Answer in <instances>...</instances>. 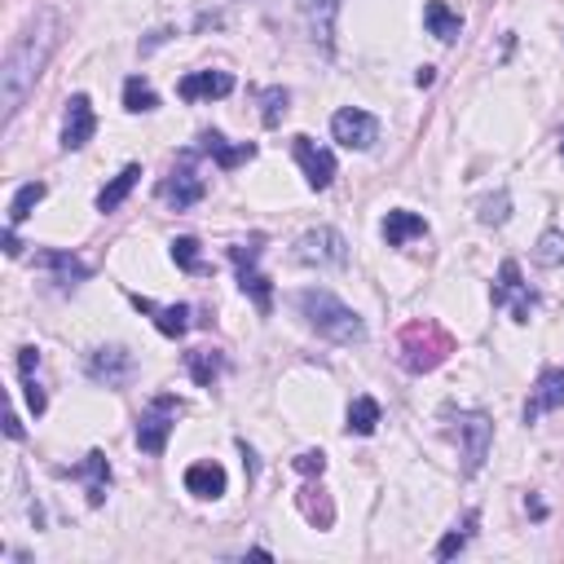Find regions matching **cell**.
<instances>
[{"mask_svg":"<svg viewBox=\"0 0 564 564\" xmlns=\"http://www.w3.org/2000/svg\"><path fill=\"white\" fill-rule=\"evenodd\" d=\"M62 35H66L62 13L57 9H35L22 22V31L9 40V53H4V66H0V106H4V119H13L22 110V101L31 97L35 79L53 62Z\"/></svg>","mask_w":564,"mask_h":564,"instance_id":"obj_1","label":"cell"},{"mask_svg":"<svg viewBox=\"0 0 564 564\" xmlns=\"http://www.w3.org/2000/svg\"><path fill=\"white\" fill-rule=\"evenodd\" d=\"M295 308H300V317L308 322V330H317V335L330 339V344H361V339H366V322H361L339 295H330L326 286L300 291V295H295Z\"/></svg>","mask_w":564,"mask_h":564,"instance_id":"obj_2","label":"cell"},{"mask_svg":"<svg viewBox=\"0 0 564 564\" xmlns=\"http://www.w3.org/2000/svg\"><path fill=\"white\" fill-rule=\"evenodd\" d=\"M445 352H449V335L441 326H432V322H419V326H410L401 335V361L410 370H432V366L445 361Z\"/></svg>","mask_w":564,"mask_h":564,"instance_id":"obj_3","label":"cell"},{"mask_svg":"<svg viewBox=\"0 0 564 564\" xmlns=\"http://www.w3.org/2000/svg\"><path fill=\"white\" fill-rule=\"evenodd\" d=\"M454 436H458V445H463V476H476L480 463L489 458V445H494V423H489V414L463 410V414L454 419Z\"/></svg>","mask_w":564,"mask_h":564,"instance_id":"obj_4","label":"cell"},{"mask_svg":"<svg viewBox=\"0 0 564 564\" xmlns=\"http://www.w3.org/2000/svg\"><path fill=\"white\" fill-rule=\"evenodd\" d=\"M489 300H494V308H507L511 322H529V313H533V291H529V282H524V273H520L516 260H502V264H498V278H494Z\"/></svg>","mask_w":564,"mask_h":564,"instance_id":"obj_5","label":"cell"},{"mask_svg":"<svg viewBox=\"0 0 564 564\" xmlns=\"http://www.w3.org/2000/svg\"><path fill=\"white\" fill-rule=\"evenodd\" d=\"M330 137L348 150H370L379 141V119L361 106H344V110L330 115Z\"/></svg>","mask_w":564,"mask_h":564,"instance_id":"obj_6","label":"cell"},{"mask_svg":"<svg viewBox=\"0 0 564 564\" xmlns=\"http://www.w3.org/2000/svg\"><path fill=\"white\" fill-rule=\"evenodd\" d=\"M295 260L300 264H317V269H339L344 260H348V242H344V234H335V229H308L300 242H295Z\"/></svg>","mask_w":564,"mask_h":564,"instance_id":"obj_7","label":"cell"},{"mask_svg":"<svg viewBox=\"0 0 564 564\" xmlns=\"http://www.w3.org/2000/svg\"><path fill=\"white\" fill-rule=\"evenodd\" d=\"M229 260H234V269H238V286H242V291L256 300V308H260V313H269L273 291H269V278L256 269V260H260V238L229 247Z\"/></svg>","mask_w":564,"mask_h":564,"instance_id":"obj_8","label":"cell"},{"mask_svg":"<svg viewBox=\"0 0 564 564\" xmlns=\"http://www.w3.org/2000/svg\"><path fill=\"white\" fill-rule=\"evenodd\" d=\"M172 423H176V401H172V397H159V401L137 419V445H141L145 454H163Z\"/></svg>","mask_w":564,"mask_h":564,"instance_id":"obj_9","label":"cell"},{"mask_svg":"<svg viewBox=\"0 0 564 564\" xmlns=\"http://www.w3.org/2000/svg\"><path fill=\"white\" fill-rule=\"evenodd\" d=\"M291 154H295V163H300V172H304V181L313 189H326L335 181V154L322 150L313 137H295L291 141Z\"/></svg>","mask_w":564,"mask_h":564,"instance_id":"obj_10","label":"cell"},{"mask_svg":"<svg viewBox=\"0 0 564 564\" xmlns=\"http://www.w3.org/2000/svg\"><path fill=\"white\" fill-rule=\"evenodd\" d=\"M97 132V115H93V101L84 93H75L66 101V115H62V150H84Z\"/></svg>","mask_w":564,"mask_h":564,"instance_id":"obj_11","label":"cell"},{"mask_svg":"<svg viewBox=\"0 0 564 564\" xmlns=\"http://www.w3.org/2000/svg\"><path fill=\"white\" fill-rule=\"evenodd\" d=\"M564 405V366H551L538 375V383L529 388V401H524V423H538L542 414L560 410Z\"/></svg>","mask_w":564,"mask_h":564,"instance_id":"obj_12","label":"cell"},{"mask_svg":"<svg viewBox=\"0 0 564 564\" xmlns=\"http://www.w3.org/2000/svg\"><path fill=\"white\" fill-rule=\"evenodd\" d=\"M88 375H93L97 383H106V388H119V383H128V375H132V352L119 348V344L93 348V352H88Z\"/></svg>","mask_w":564,"mask_h":564,"instance_id":"obj_13","label":"cell"},{"mask_svg":"<svg viewBox=\"0 0 564 564\" xmlns=\"http://www.w3.org/2000/svg\"><path fill=\"white\" fill-rule=\"evenodd\" d=\"M176 93H181L185 101L229 97V93H234V75H229V70H189V75L176 84Z\"/></svg>","mask_w":564,"mask_h":564,"instance_id":"obj_14","label":"cell"},{"mask_svg":"<svg viewBox=\"0 0 564 564\" xmlns=\"http://www.w3.org/2000/svg\"><path fill=\"white\" fill-rule=\"evenodd\" d=\"M159 194H163V203H172L176 212H185V207H194V203L203 198V176H198L194 167H176V172L159 185Z\"/></svg>","mask_w":564,"mask_h":564,"instance_id":"obj_15","label":"cell"},{"mask_svg":"<svg viewBox=\"0 0 564 564\" xmlns=\"http://www.w3.org/2000/svg\"><path fill=\"white\" fill-rule=\"evenodd\" d=\"M414 238H427V220H423L419 212L397 207V212L383 216V242H388V247H410Z\"/></svg>","mask_w":564,"mask_h":564,"instance_id":"obj_16","label":"cell"},{"mask_svg":"<svg viewBox=\"0 0 564 564\" xmlns=\"http://www.w3.org/2000/svg\"><path fill=\"white\" fill-rule=\"evenodd\" d=\"M225 485H229V476H225V467H220V463H212V458H203V463H189V467H185V489H189L194 498H220V494H225Z\"/></svg>","mask_w":564,"mask_h":564,"instance_id":"obj_17","label":"cell"},{"mask_svg":"<svg viewBox=\"0 0 564 564\" xmlns=\"http://www.w3.org/2000/svg\"><path fill=\"white\" fill-rule=\"evenodd\" d=\"M132 304L141 313H154V326L163 335H172V339L189 330V304H154V300H141V295H132Z\"/></svg>","mask_w":564,"mask_h":564,"instance_id":"obj_18","label":"cell"},{"mask_svg":"<svg viewBox=\"0 0 564 564\" xmlns=\"http://www.w3.org/2000/svg\"><path fill=\"white\" fill-rule=\"evenodd\" d=\"M70 476H79V480L88 485V502L97 507V502L106 498V485H110V463H106V454H101V449H88V454H84V463H79Z\"/></svg>","mask_w":564,"mask_h":564,"instance_id":"obj_19","label":"cell"},{"mask_svg":"<svg viewBox=\"0 0 564 564\" xmlns=\"http://www.w3.org/2000/svg\"><path fill=\"white\" fill-rule=\"evenodd\" d=\"M35 260H40L62 286H79V282L88 278V264H84L79 256H70V251H40Z\"/></svg>","mask_w":564,"mask_h":564,"instance_id":"obj_20","label":"cell"},{"mask_svg":"<svg viewBox=\"0 0 564 564\" xmlns=\"http://www.w3.org/2000/svg\"><path fill=\"white\" fill-rule=\"evenodd\" d=\"M35 366H40V352H35V348H22V352H18L22 392H26V405H31V414H44V410H48V397H44V388H40V379H35Z\"/></svg>","mask_w":564,"mask_h":564,"instance_id":"obj_21","label":"cell"},{"mask_svg":"<svg viewBox=\"0 0 564 564\" xmlns=\"http://www.w3.org/2000/svg\"><path fill=\"white\" fill-rule=\"evenodd\" d=\"M203 150H207L225 172H229V167H238V163H247V159L256 154V145H247V141H242V145H229L220 132H203Z\"/></svg>","mask_w":564,"mask_h":564,"instance_id":"obj_22","label":"cell"},{"mask_svg":"<svg viewBox=\"0 0 564 564\" xmlns=\"http://www.w3.org/2000/svg\"><path fill=\"white\" fill-rule=\"evenodd\" d=\"M185 366H189L198 388H212L220 379V370H225V357L216 348H194V352H185Z\"/></svg>","mask_w":564,"mask_h":564,"instance_id":"obj_23","label":"cell"},{"mask_svg":"<svg viewBox=\"0 0 564 564\" xmlns=\"http://www.w3.org/2000/svg\"><path fill=\"white\" fill-rule=\"evenodd\" d=\"M137 181H141V167H137V163H128V167H123V172H119V176L97 194V212H115V207L132 194V185H137Z\"/></svg>","mask_w":564,"mask_h":564,"instance_id":"obj_24","label":"cell"},{"mask_svg":"<svg viewBox=\"0 0 564 564\" xmlns=\"http://www.w3.org/2000/svg\"><path fill=\"white\" fill-rule=\"evenodd\" d=\"M48 194V185L44 181H26V185H18V194L9 198V229H18L31 212H35V203Z\"/></svg>","mask_w":564,"mask_h":564,"instance_id":"obj_25","label":"cell"},{"mask_svg":"<svg viewBox=\"0 0 564 564\" xmlns=\"http://www.w3.org/2000/svg\"><path fill=\"white\" fill-rule=\"evenodd\" d=\"M423 22H427V31H432L436 40H445V44H449V40H454V35L463 31V22H458V13H454L449 4H441V0H432V4L423 9Z\"/></svg>","mask_w":564,"mask_h":564,"instance_id":"obj_26","label":"cell"},{"mask_svg":"<svg viewBox=\"0 0 564 564\" xmlns=\"http://www.w3.org/2000/svg\"><path fill=\"white\" fill-rule=\"evenodd\" d=\"M375 427H379V401H375V397H357V401L348 405V432L370 436Z\"/></svg>","mask_w":564,"mask_h":564,"instance_id":"obj_27","label":"cell"},{"mask_svg":"<svg viewBox=\"0 0 564 564\" xmlns=\"http://www.w3.org/2000/svg\"><path fill=\"white\" fill-rule=\"evenodd\" d=\"M476 520H480V516H476V511H467V516H463V524H454V529L441 538V546H436V560H454V555H458V551L471 542V529H476Z\"/></svg>","mask_w":564,"mask_h":564,"instance_id":"obj_28","label":"cell"},{"mask_svg":"<svg viewBox=\"0 0 564 564\" xmlns=\"http://www.w3.org/2000/svg\"><path fill=\"white\" fill-rule=\"evenodd\" d=\"M123 106H128L132 115H141V110H154V106H159V97H154V88H150L141 75H132V79L123 84Z\"/></svg>","mask_w":564,"mask_h":564,"instance_id":"obj_29","label":"cell"},{"mask_svg":"<svg viewBox=\"0 0 564 564\" xmlns=\"http://www.w3.org/2000/svg\"><path fill=\"white\" fill-rule=\"evenodd\" d=\"M533 260H538L542 269L564 264V234H560V229H546V234L538 238V247H533Z\"/></svg>","mask_w":564,"mask_h":564,"instance_id":"obj_30","label":"cell"},{"mask_svg":"<svg viewBox=\"0 0 564 564\" xmlns=\"http://www.w3.org/2000/svg\"><path fill=\"white\" fill-rule=\"evenodd\" d=\"M172 260H176L185 273H198V269H203V260H198V242H194V238H176V242H172Z\"/></svg>","mask_w":564,"mask_h":564,"instance_id":"obj_31","label":"cell"},{"mask_svg":"<svg viewBox=\"0 0 564 564\" xmlns=\"http://www.w3.org/2000/svg\"><path fill=\"white\" fill-rule=\"evenodd\" d=\"M282 110H286V93L282 88H264V123H278Z\"/></svg>","mask_w":564,"mask_h":564,"instance_id":"obj_32","label":"cell"},{"mask_svg":"<svg viewBox=\"0 0 564 564\" xmlns=\"http://www.w3.org/2000/svg\"><path fill=\"white\" fill-rule=\"evenodd\" d=\"M295 467H300V471H317V476H322V467H326V454H322V449H304V454L295 458Z\"/></svg>","mask_w":564,"mask_h":564,"instance_id":"obj_33","label":"cell"},{"mask_svg":"<svg viewBox=\"0 0 564 564\" xmlns=\"http://www.w3.org/2000/svg\"><path fill=\"white\" fill-rule=\"evenodd\" d=\"M560 154H564V132H560Z\"/></svg>","mask_w":564,"mask_h":564,"instance_id":"obj_34","label":"cell"}]
</instances>
